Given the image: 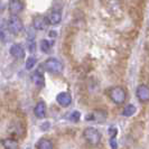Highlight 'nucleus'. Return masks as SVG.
Segmentation results:
<instances>
[{"label": "nucleus", "mask_w": 149, "mask_h": 149, "mask_svg": "<svg viewBox=\"0 0 149 149\" xmlns=\"http://www.w3.org/2000/svg\"><path fill=\"white\" fill-rule=\"evenodd\" d=\"M109 97L111 99V101L116 104H122L125 101H126V97H127V93H126V90L121 86H114L111 88L108 92Z\"/></svg>", "instance_id": "obj_1"}, {"label": "nucleus", "mask_w": 149, "mask_h": 149, "mask_svg": "<svg viewBox=\"0 0 149 149\" xmlns=\"http://www.w3.org/2000/svg\"><path fill=\"white\" fill-rule=\"evenodd\" d=\"M7 28L9 33H11L13 35H18L24 30V24L22 20L17 17V16H11L7 22Z\"/></svg>", "instance_id": "obj_2"}, {"label": "nucleus", "mask_w": 149, "mask_h": 149, "mask_svg": "<svg viewBox=\"0 0 149 149\" xmlns=\"http://www.w3.org/2000/svg\"><path fill=\"white\" fill-rule=\"evenodd\" d=\"M83 137L86 139V141L92 146H97L101 141V134L97 131L95 128L89 127L84 129L83 131Z\"/></svg>", "instance_id": "obj_3"}, {"label": "nucleus", "mask_w": 149, "mask_h": 149, "mask_svg": "<svg viewBox=\"0 0 149 149\" xmlns=\"http://www.w3.org/2000/svg\"><path fill=\"white\" fill-rule=\"evenodd\" d=\"M44 67L47 72H49L52 74H60V73H62V71L64 68L62 62H60L56 58H48V60H46L44 63Z\"/></svg>", "instance_id": "obj_4"}, {"label": "nucleus", "mask_w": 149, "mask_h": 149, "mask_svg": "<svg viewBox=\"0 0 149 149\" xmlns=\"http://www.w3.org/2000/svg\"><path fill=\"white\" fill-rule=\"evenodd\" d=\"M136 95L140 102H148L149 101V86L145 84H140L136 90Z\"/></svg>", "instance_id": "obj_5"}, {"label": "nucleus", "mask_w": 149, "mask_h": 149, "mask_svg": "<svg viewBox=\"0 0 149 149\" xmlns=\"http://www.w3.org/2000/svg\"><path fill=\"white\" fill-rule=\"evenodd\" d=\"M24 2L22 0H10L9 2V11L13 16H17V14L22 13L24 10Z\"/></svg>", "instance_id": "obj_6"}, {"label": "nucleus", "mask_w": 149, "mask_h": 149, "mask_svg": "<svg viewBox=\"0 0 149 149\" xmlns=\"http://www.w3.org/2000/svg\"><path fill=\"white\" fill-rule=\"evenodd\" d=\"M34 28L37 30H44L48 27V20H47V17H43V16H37L34 18Z\"/></svg>", "instance_id": "obj_7"}, {"label": "nucleus", "mask_w": 149, "mask_h": 149, "mask_svg": "<svg viewBox=\"0 0 149 149\" xmlns=\"http://www.w3.org/2000/svg\"><path fill=\"white\" fill-rule=\"evenodd\" d=\"M56 101H57V103H58L61 107L66 108V107H68V105L72 103V97H71V94L67 93V92H62L60 94H57Z\"/></svg>", "instance_id": "obj_8"}, {"label": "nucleus", "mask_w": 149, "mask_h": 149, "mask_svg": "<svg viewBox=\"0 0 149 149\" xmlns=\"http://www.w3.org/2000/svg\"><path fill=\"white\" fill-rule=\"evenodd\" d=\"M10 55L13 56V57H15L17 60H22L25 57V51H24V48L22 47V45L19 44H14L11 47H10Z\"/></svg>", "instance_id": "obj_9"}, {"label": "nucleus", "mask_w": 149, "mask_h": 149, "mask_svg": "<svg viewBox=\"0 0 149 149\" xmlns=\"http://www.w3.org/2000/svg\"><path fill=\"white\" fill-rule=\"evenodd\" d=\"M47 20H48V24L49 25H58L62 20V14L60 11H52L49 15L47 16Z\"/></svg>", "instance_id": "obj_10"}, {"label": "nucleus", "mask_w": 149, "mask_h": 149, "mask_svg": "<svg viewBox=\"0 0 149 149\" xmlns=\"http://www.w3.org/2000/svg\"><path fill=\"white\" fill-rule=\"evenodd\" d=\"M34 113H35V116L37 118H39V119L44 118L45 116H46V104H45V102L39 101L37 104H36V107H35Z\"/></svg>", "instance_id": "obj_11"}, {"label": "nucleus", "mask_w": 149, "mask_h": 149, "mask_svg": "<svg viewBox=\"0 0 149 149\" xmlns=\"http://www.w3.org/2000/svg\"><path fill=\"white\" fill-rule=\"evenodd\" d=\"M1 145L5 149H19V143L15 139L6 138L1 140Z\"/></svg>", "instance_id": "obj_12"}, {"label": "nucleus", "mask_w": 149, "mask_h": 149, "mask_svg": "<svg viewBox=\"0 0 149 149\" xmlns=\"http://www.w3.org/2000/svg\"><path fill=\"white\" fill-rule=\"evenodd\" d=\"M31 79H33V82L35 83V85H36L37 88H43V86H44L45 79L42 73L35 72V73L33 74V76H31Z\"/></svg>", "instance_id": "obj_13"}, {"label": "nucleus", "mask_w": 149, "mask_h": 149, "mask_svg": "<svg viewBox=\"0 0 149 149\" xmlns=\"http://www.w3.org/2000/svg\"><path fill=\"white\" fill-rule=\"evenodd\" d=\"M37 149H54L53 142L49 139H40L37 143Z\"/></svg>", "instance_id": "obj_14"}, {"label": "nucleus", "mask_w": 149, "mask_h": 149, "mask_svg": "<svg viewBox=\"0 0 149 149\" xmlns=\"http://www.w3.org/2000/svg\"><path fill=\"white\" fill-rule=\"evenodd\" d=\"M134 112H136V107L132 104H128L125 109H123V111H122V114L125 116V117H131V116H134Z\"/></svg>", "instance_id": "obj_15"}, {"label": "nucleus", "mask_w": 149, "mask_h": 149, "mask_svg": "<svg viewBox=\"0 0 149 149\" xmlns=\"http://www.w3.org/2000/svg\"><path fill=\"white\" fill-rule=\"evenodd\" d=\"M28 49L30 53H34L36 51V43H35V35H29L28 38Z\"/></svg>", "instance_id": "obj_16"}, {"label": "nucleus", "mask_w": 149, "mask_h": 149, "mask_svg": "<svg viewBox=\"0 0 149 149\" xmlns=\"http://www.w3.org/2000/svg\"><path fill=\"white\" fill-rule=\"evenodd\" d=\"M81 118V113L79 111H73L71 112L68 116H66V119H68L70 121H73V122H77Z\"/></svg>", "instance_id": "obj_17"}, {"label": "nucleus", "mask_w": 149, "mask_h": 149, "mask_svg": "<svg viewBox=\"0 0 149 149\" xmlns=\"http://www.w3.org/2000/svg\"><path fill=\"white\" fill-rule=\"evenodd\" d=\"M40 49L43 51L44 53H49L51 52V44L48 43V40H42L40 42Z\"/></svg>", "instance_id": "obj_18"}, {"label": "nucleus", "mask_w": 149, "mask_h": 149, "mask_svg": "<svg viewBox=\"0 0 149 149\" xmlns=\"http://www.w3.org/2000/svg\"><path fill=\"white\" fill-rule=\"evenodd\" d=\"M35 64H36V58L33 57V56H30V57H28L27 61H26V68H27V70H31V68H34Z\"/></svg>", "instance_id": "obj_19"}, {"label": "nucleus", "mask_w": 149, "mask_h": 149, "mask_svg": "<svg viewBox=\"0 0 149 149\" xmlns=\"http://www.w3.org/2000/svg\"><path fill=\"white\" fill-rule=\"evenodd\" d=\"M110 146H111L112 149L118 148V143H117V139H116V137H112V138H110Z\"/></svg>", "instance_id": "obj_20"}, {"label": "nucleus", "mask_w": 149, "mask_h": 149, "mask_svg": "<svg viewBox=\"0 0 149 149\" xmlns=\"http://www.w3.org/2000/svg\"><path fill=\"white\" fill-rule=\"evenodd\" d=\"M109 132L111 134V138L112 137H116V136H117V132H118V131H117V128H110V131H109Z\"/></svg>", "instance_id": "obj_21"}, {"label": "nucleus", "mask_w": 149, "mask_h": 149, "mask_svg": "<svg viewBox=\"0 0 149 149\" xmlns=\"http://www.w3.org/2000/svg\"><path fill=\"white\" fill-rule=\"evenodd\" d=\"M3 8H5V5H3L2 2H0V13H2V11H3Z\"/></svg>", "instance_id": "obj_22"}]
</instances>
